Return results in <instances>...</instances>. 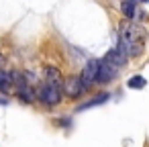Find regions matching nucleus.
<instances>
[{
  "instance_id": "nucleus-5",
  "label": "nucleus",
  "mask_w": 149,
  "mask_h": 147,
  "mask_svg": "<svg viewBox=\"0 0 149 147\" xmlns=\"http://www.w3.org/2000/svg\"><path fill=\"white\" fill-rule=\"evenodd\" d=\"M118 72V65L110 63L108 59H102L100 61V70H98V78H96V84H108Z\"/></svg>"
},
{
  "instance_id": "nucleus-1",
  "label": "nucleus",
  "mask_w": 149,
  "mask_h": 147,
  "mask_svg": "<svg viewBox=\"0 0 149 147\" xmlns=\"http://www.w3.org/2000/svg\"><path fill=\"white\" fill-rule=\"evenodd\" d=\"M120 43L127 47L129 55H139L143 51L145 43V31L135 25H123L120 27Z\"/></svg>"
},
{
  "instance_id": "nucleus-9",
  "label": "nucleus",
  "mask_w": 149,
  "mask_h": 147,
  "mask_svg": "<svg viewBox=\"0 0 149 147\" xmlns=\"http://www.w3.org/2000/svg\"><path fill=\"white\" fill-rule=\"evenodd\" d=\"M120 10L127 19H135V2L133 0H125V2L120 4Z\"/></svg>"
},
{
  "instance_id": "nucleus-13",
  "label": "nucleus",
  "mask_w": 149,
  "mask_h": 147,
  "mask_svg": "<svg viewBox=\"0 0 149 147\" xmlns=\"http://www.w3.org/2000/svg\"><path fill=\"white\" fill-rule=\"evenodd\" d=\"M141 2H149V0H141Z\"/></svg>"
},
{
  "instance_id": "nucleus-2",
  "label": "nucleus",
  "mask_w": 149,
  "mask_h": 147,
  "mask_svg": "<svg viewBox=\"0 0 149 147\" xmlns=\"http://www.w3.org/2000/svg\"><path fill=\"white\" fill-rule=\"evenodd\" d=\"M37 98L43 104H49V106L57 104L61 100V82L45 78V82H41V86L37 88Z\"/></svg>"
},
{
  "instance_id": "nucleus-3",
  "label": "nucleus",
  "mask_w": 149,
  "mask_h": 147,
  "mask_svg": "<svg viewBox=\"0 0 149 147\" xmlns=\"http://www.w3.org/2000/svg\"><path fill=\"white\" fill-rule=\"evenodd\" d=\"M13 82H15V88H17V94L25 100V102H33L35 100V92L31 90V86H29V82L19 74V72H15L13 74Z\"/></svg>"
},
{
  "instance_id": "nucleus-4",
  "label": "nucleus",
  "mask_w": 149,
  "mask_h": 147,
  "mask_svg": "<svg viewBox=\"0 0 149 147\" xmlns=\"http://www.w3.org/2000/svg\"><path fill=\"white\" fill-rule=\"evenodd\" d=\"M98 70H100V61L98 59H90L88 63H86V68H84V72H82V82H84V86H86V90L92 86V84H96V78H98Z\"/></svg>"
},
{
  "instance_id": "nucleus-11",
  "label": "nucleus",
  "mask_w": 149,
  "mask_h": 147,
  "mask_svg": "<svg viewBox=\"0 0 149 147\" xmlns=\"http://www.w3.org/2000/svg\"><path fill=\"white\" fill-rule=\"evenodd\" d=\"M10 82H13V74H6V72H0V90L6 92L10 88Z\"/></svg>"
},
{
  "instance_id": "nucleus-7",
  "label": "nucleus",
  "mask_w": 149,
  "mask_h": 147,
  "mask_svg": "<svg viewBox=\"0 0 149 147\" xmlns=\"http://www.w3.org/2000/svg\"><path fill=\"white\" fill-rule=\"evenodd\" d=\"M84 90H86V86H84L82 78H70L68 82H63V92H65L70 98H78V96H82Z\"/></svg>"
},
{
  "instance_id": "nucleus-8",
  "label": "nucleus",
  "mask_w": 149,
  "mask_h": 147,
  "mask_svg": "<svg viewBox=\"0 0 149 147\" xmlns=\"http://www.w3.org/2000/svg\"><path fill=\"white\" fill-rule=\"evenodd\" d=\"M106 100H108V94H98V96H94L92 100H88V102H84L82 106H78V110H86V108H92V106L104 104Z\"/></svg>"
},
{
  "instance_id": "nucleus-6",
  "label": "nucleus",
  "mask_w": 149,
  "mask_h": 147,
  "mask_svg": "<svg viewBox=\"0 0 149 147\" xmlns=\"http://www.w3.org/2000/svg\"><path fill=\"white\" fill-rule=\"evenodd\" d=\"M104 59H108L110 63H114V65H125L127 63V59H129V51H127V47L118 41V45L114 47V49H110L106 55H104Z\"/></svg>"
},
{
  "instance_id": "nucleus-12",
  "label": "nucleus",
  "mask_w": 149,
  "mask_h": 147,
  "mask_svg": "<svg viewBox=\"0 0 149 147\" xmlns=\"http://www.w3.org/2000/svg\"><path fill=\"white\" fill-rule=\"evenodd\" d=\"M45 76L49 78V80H55V82H61V74L55 70V68H47L45 70Z\"/></svg>"
},
{
  "instance_id": "nucleus-10",
  "label": "nucleus",
  "mask_w": 149,
  "mask_h": 147,
  "mask_svg": "<svg viewBox=\"0 0 149 147\" xmlns=\"http://www.w3.org/2000/svg\"><path fill=\"white\" fill-rule=\"evenodd\" d=\"M127 86L133 88V90H135V88L139 90V88H145V86H147V80H145L143 76H133V78L127 82Z\"/></svg>"
}]
</instances>
